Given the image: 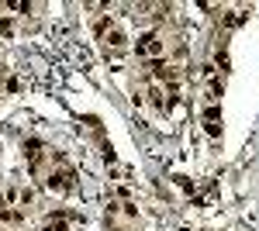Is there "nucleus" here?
<instances>
[{"label": "nucleus", "instance_id": "6", "mask_svg": "<svg viewBox=\"0 0 259 231\" xmlns=\"http://www.w3.org/2000/svg\"><path fill=\"white\" fill-rule=\"evenodd\" d=\"M35 197H38L35 187H21V207H31V204H35Z\"/></svg>", "mask_w": 259, "mask_h": 231}, {"label": "nucleus", "instance_id": "2", "mask_svg": "<svg viewBox=\"0 0 259 231\" xmlns=\"http://www.w3.org/2000/svg\"><path fill=\"white\" fill-rule=\"evenodd\" d=\"M100 41H104V56H107V59H118L121 52L128 49V35H124L121 24H111V28L100 35Z\"/></svg>", "mask_w": 259, "mask_h": 231}, {"label": "nucleus", "instance_id": "1", "mask_svg": "<svg viewBox=\"0 0 259 231\" xmlns=\"http://www.w3.org/2000/svg\"><path fill=\"white\" fill-rule=\"evenodd\" d=\"M135 52H139V59H162L166 56V41H162L159 31H145L135 41Z\"/></svg>", "mask_w": 259, "mask_h": 231}, {"label": "nucleus", "instance_id": "3", "mask_svg": "<svg viewBox=\"0 0 259 231\" xmlns=\"http://www.w3.org/2000/svg\"><path fill=\"white\" fill-rule=\"evenodd\" d=\"M41 231H69V214L66 211H49L41 217Z\"/></svg>", "mask_w": 259, "mask_h": 231}, {"label": "nucleus", "instance_id": "5", "mask_svg": "<svg viewBox=\"0 0 259 231\" xmlns=\"http://www.w3.org/2000/svg\"><path fill=\"white\" fill-rule=\"evenodd\" d=\"M7 11H14V14H31V4L28 0H11V4H4Z\"/></svg>", "mask_w": 259, "mask_h": 231}, {"label": "nucleus", "instance_id": "8", "mask_svg": "<svg viewBox=\"0 0 259 231\" xmlns=\"http://www.w3.org/2000/svg\"><path fill=\"white\" fill-rule=\"evenodd\" d=\"M0 152H4V145H0Z\"/></svg>", "mask_w": 259, "mask_h": 231}, {"label": "nucleus", "instance_id": "7", "mask_svg": "<svg viewBox=\"0 0 259 231\" xmlns=\"http://www.w3.org/2000/svg\"><path fill=\"white\" fill-rule=\"evenodd\" d=\"M0 31H4V35H11V31H14V24H11V18H0Z\"/></svg>", "mask_w": 259, "mask_h": 231}, {"label": "nucleus", "instance_id": "4", "mask_svg": "<svg viewBox=\"0 0 259 231\" xmlns=\"http://www.w3.org/2000/svg\"><path fill=\"white\" fill-rule=\"evenodd\" d=\"M204 131H207L211 138L221 135V111L218 107H207V111H204Z\"/></svg>", "mask_w": 259, "mask_h": 231}]
</instances>
